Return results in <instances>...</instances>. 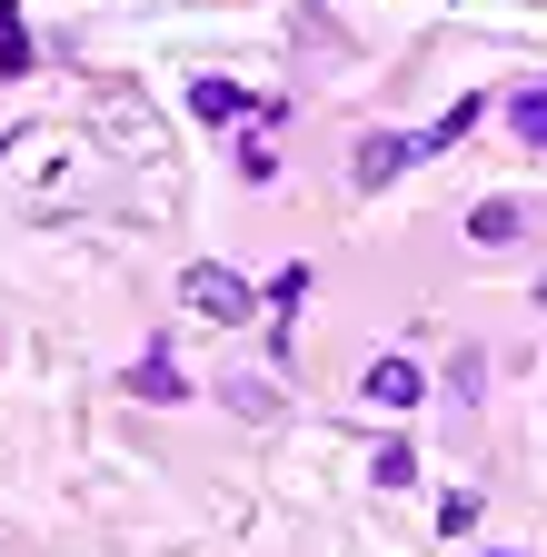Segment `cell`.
<instances>
[{"label": "cell", "instance_id": "obj_1", "mask_svg": "<svg viewBox=\"0 0 547 557\" xmlns=\"http://www.w3.org/2000/svg\"><path fill=\"white\" fill-rule=\"evenodd\" d=\"M179 299H189L199 319H249V309H259V289H249L239 269H220V259H199V269H179Z\"/></svg>", "mask_w": 547, "mask_h": 557}, {"label": "cell", "instance_id": "obj_2", "mask_svg": "<svg viewBox=\"0 0 547 557\" xmlns=\"http://www.w3.org/2000/svg\"><path fill=\"white\" fill-rule=\"evenodd\" d=\"M408 160H419V129H369L359 150H349V180H359V189H388Z\"/></svg>", "mask_w": 547, "mask_h": 557}, {"label": "cell", "instance_id": "obj_3", "mask_svg": "<svg viewBox=\"0 0 547 557\" xmlns=\"http://www.w3.org/2000/svg\"><path fill=\"white\" fill-rule=\"evenodd\" d=\"M189 110L210 120V129H239V120H259V100H249L239 81H189Z\"/></svg>", "mask_w": 547, "mask_h": 557}, {"label": "cell", "instance_id": "obj_4", "mask_svg": "<svg viewBox=\"0 0 547 557\" xmlns=\"http://www.w3.org/2000/svg\"><path fill=\"white\" fill-rule=\"evenodd\" d=\"M129 398H189V379L170 369V348H160V338L140 348V359H129Z\"/></svg>", "mask_w": 547, "mask_h": 557}, {"label": "cell", "instance_id": "obj_5", "mask_svg": "<svg viewBox=\"0 0 547 557\" xmlns=\"http://www.w3.org/2000/svg\"><path fill=\"white\" fill-rule=\"evenodd\" d=\"M518 230H527V209H518V199H477V209H468V239H477V249H508Z\"/></svg>", "mask_w": 547, "mask_h": 557}, {"label": "cell", "instance_id": "obj_6", "mask_svg": "<svg viewBox=\"0 0 547 557\" xmlns=\"http://www.w3.org/2000/svg\"><path fill=\"white\" fill-rule=\"evenodd\" d=\"M488 110H498L488 90H468V100H458L448 120H428V129H419V150H448V139H468V129H477V120H488Z\"/></svg>", "mask_w": 547, "mask_h": 557}, {"label": "cell", "instance_id": "obj_7", "mask_svg": "<svg viewBox=\"0 0 547 557\" xmlns=\"http://www.w3.org/2000/svg\"><path fill=\"white\" fill-rule=\"evenodd\" d=\"M419 388H428V379L408 369V359H378V369H369V398H378V408H419Z\"/></svg>", "mask_w": 547, "mask_h": 557}, {"label": "cell", "instance_id": "obj_8", "mask_svg": "<svg viewBox=\"0 0 547 557\" xmlns=\"http://www.w3.org/2000/svg\"><path fill=\"white\" fill-rule=\"evenodd\" d=\"M508 129L527 139V150H547V81H527V90H508Z\"/></svg>", "mask_w": 547, "mask_h": 557}, {"label": "cell", "instance_id": "obj_9", "mask_svg": "<svg viewBox=\"0 0 547 557\" xmlns=\"http://www.w3.org/2000/svg\"><path fill=\"white\" fill-rule=\"evenodd\" d=\"M259 299H269V309H279V319H289V309L309 299V259H289V269H269V289H259Z\"/></svg>", "mask_w": 547, "mask_h": 557}, {"label": "cell", "instance_id": "obj_10", "mask_svg": "<svg viewBox=\"0 0 547 557\" xmlns=\"http://www.w3.org/2000/svg\"><path fill=\"white\" fill-rule=\"evenodd\" d=\"M438 388H448V398H477V388H488V359H477V348H468V359H448Z\"/></svg>", "mask_w": 547, "mask_h": 557}, {"label": "cell", "instance_id": "obj_11", "mask_svg": "<svg viewBox=\"0 0 547 557\" xmlns=\"http://www.w3.org/2000/svg\"><path fill=\"white\" fill-rule=\"evenodd\" d=\"M408 478H419V448L388 438V448H378V487H408Z\"/></svg>", "mask_w": 547, "mask_h": 557}, {"label": "cell", "instance_id": "obj_12", "mask_svg": "<svg viewBox=\"0 0 547 557\" xmlns=\"http://www.w3.org/2000/svg\"><path fill=\"white\" fill-rule=\"evenodd\" d=\"M438 528H448V537L477 528V487H448V498H438Z\"/></svg>", "mask_w": 547, "mask_h": 557}, {"label": "cell", "instance_id": "obj_13", "mask_svg": "<svg viewBox=\"0 0 547 557\" xmlns=\"http://www.w3.org/2000/svg\"><path fill=\"white\" fill-rule=\"evenodd\" d=\"M21 60H30V30H21L11 0H0V70H21Z\"/></svg>", "mask_w": 547, "mask_h": 557}, {"label": "cell", "instance_id": "obj_14", "mask_svg": "<svg viewBox=\"0 0 547 557\" xmlns=\"http://www.w3.org/2000/svg\"><path fill=\"white\" fill-rule=\"evenodd\" d=\"M229 408H239V418H269V408H279V388H259V379H229Z\"/></svg>", "mask_w": 547, "mask_h": 557}, {"label": "cell", "instance_id": "obj_15", "mask_svg": "<svg viewBox=\"0 0 547 557\" xmlns=\"http://www.w3.org/2000/svg\"><path fill=\"white\" fill-rule=\"evenodd\" d=\"M488 557H518V547H488Z\"/></svg>", "mask_w": 547, "mask_h": 557}]
</instances>
